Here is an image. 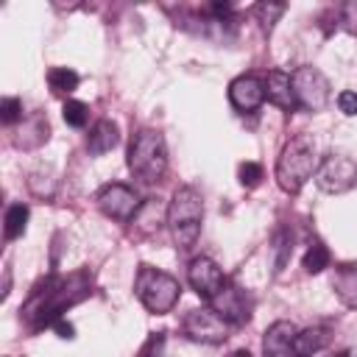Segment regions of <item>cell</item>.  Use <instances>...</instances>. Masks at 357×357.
Instances as JSON below:
<instances>
[{
	"label": "cell",
	"mask_w": 357,
	"mask_h": 357,
	"mask_svg": "<svg viewBox=\"0 0 357 357\" xmlns=\"http://www.w3.org/2000/svg\"><path fill=\"white\" fill-rule=\"evenodd\" d=\"M287 11V6L284 3H259V6H254V14H257V20H259V25H262V31H273V25H276V20L282 17Z\"/></svg>",
	"instance_id": "cell-20"
},
{
	"label": "cell",
	"mask_w": 357,
	"mask_h": 357,
	"mask_svg": "<svg viewBox=\"0 0 357 357\" xmlns=\"http://www.w3.org/2000/svg\"><path fill=\"white\" fill-rule=\"evenodd\" d=\"M293 95L296 103L307 112H321L329 100V78L318 67H298L293 75Z\"/></svg>",
	"instance_id": "cell-5"
},
{
	"label": "cell",
	"mask_w": 357,
	"mask_h": 357,
	"mask_svg": "<svg viewBox=\"0 0 357 357\" xmlns=\"http://www.w3.org/2000/svg\"><path fill=\"white\" fill-rule=\"evenodd\" d=\"M53 329L59 332V337H75V329H73V324H67L64 318L53 321Z\"/></svg>",
	"instance_id": "cell-26"
},
{
	"label": "cell",
	"mask_w": 357,
	"mask_h": 357,
	"mask_svg": "<svg viewBox=\"0 0 357 357\" xmlns=\"http://www.w3.org/2000/svg\"><path fill=\"white\" fill-rule=\"evenodd\" d=\"M181 329H184V335L190 340H198V343H223L229 337V324L212 307L190 310L184 315Z\"/></svg>",
	"instance_id": "cell-6"
},
{
	"label": "cell",
	"mask_w": 357,
	"mask_h": 357,
	"mask_svg": "<svg viewBox=\"0 0 357 357\" xmlns=\"http://www.w3.org/2000/svg\"><path fill=\"white\" fill-rule=\"evenodd\" d=\"M340 357H351V354H340Z\"/></svg>",
	"instance_id": "cell-28"
},
{
	"label": "cell",
	"mask_w": 357,
	"mask_h": 357,
	"mask_svg": "<svg viewBox=\"0 0 357 357\" xmlns=\"http://www.w3.org/2000/svg\"><path fill=\"white\" fill-rule=\"evenodd\" d=\"M187 282H190V287L209 304V301L223 290V284H226L229 279L223 276V271H220V265H218L215 259H209V257H195V259L190 262V268H187Z\"/></svg>",
	"instance_id": "cell-9"
},
{
	"label": "cell",
	"mask_w": 357,
	"mask_h": 357,
	"mask_svg": "<svg viewBox=\"0 0 357 357\" xmlns=\"http://www.w3.org/2000/svg\"><path fill=\"white\" fill-rule=\"evenodd\" d=\"M28 218H31L28 204H11V206L6 209V220H3L6 240H17V237H22V231H25V226H28Z\"/></svg>",
	"instance_id": "cell-17"
},
{
	"label": "cell",
	"mask_w": 357,
	"mask_h": 357,
	"mask_svg": "<svg viewBox=\"0 0 357 357\" xmlns=\"http://www.w3.org/2000/svg\"><path fill=\"white\" fill-rule=\"evenodd\" d=\"M237 176H240V184L243 187H257L259 181H262V165H257V162H243L240 167H237Z\"/></svg>",
	"instance_id": "cell-22"
},
{
	"label": "cell",
	"mask_w": 357,
	"mask_h": 357,
	"mask_svg": "<svg viewBox=\"0 0 357 357\" xmlns=\"http://www.w3.org/2000/svg\"><path fill=\"white\" fill-rule=\"evenodd\" d=\"M95 201H98V209L114 220H131L139 209V195L128 184H117V181L100 187Z\"/></svg>",
	"instance_id": "cell-8"
},
{
	"label": "cell",
	"mask_w": 357,
	"mask_h": 357,
	"mask_svg": "<svg viewBox=\"0 0 357 357\" xmlns=\"http://www.w3.org/2000/svg\"><path fill=\"white\" fill-rule=\"evenodd\" d=\"M262 84H265V98H268L273 106H279V109H284V112L298 109L296 95H293V81H290L287 73L271 70V73L262 78Z\"/></svg>",
	"instance_id": "cell-13"
},
{
	"label": "cell",
	"mask_w": 357,
	"mask_h": 357,
	"mask_svg": "<svg viewBox=\"0 0 357 357\" xmlns=\"http://www.w3.org/2000/svg\"><path fill=\"white\" fill-rule=\"evenodd\" d=\"M162 346H165V332H156L148 337V343L139 349V357H162Z\"/></svg>",
	"instance_id": "cell-25"
},
{
	"label": "cell",
	"mask_w": 357,
	"mask_h": 357,
	"mask_svg": "<svg viewBox=\"0 0 357 357\" xmlns=\"http://www.w3.org/2000/svg\"><path fill=\"white\" fill-rule=\"evenodd\" d=\"M117 142H120L117 123H112V120H106V117H103V120H98V123L92 126L89 137H86V148H89V153H95V156L109 153Z\"/></svg>",
	"instance_id": "cell-15"
},
{
	"label": "cell",
	"mask_w": 357,
	"mask_h": 357,
	"mask_svg": "<svg viewBox=\"0 0 357 357\" xmlns=\"http://www.w3.org/2000/svg\"><path fill=\"white\" fill-rule=\"evenodd\" d=\"M318 170V156H315V139L301 134L296 139H290L276 162V181L284 192L296 195Z\"/></svg>",
	"instance_id": "cell-1"
},
{
	"label": "cell",
	"mask_w": 357,
	"mask_h": 357,
	"mask_svg": "<svg viewBox=\"0 0 357 357\" xmlns=\"http://www.w3.org/2000/svg\"><path fill=\"white\" fill-rule=\"evenodd\" d=\"M329 251H326V245L324 243H312L310 248H307V254H304V259H301V265H304V271L307 273H321L324 268H329Z\"/></svg>",
	"instance_id": "cell-19"
},
{
	"label": "cell",
	"mask_w": 357,
	"mask_h": 357,
	"mask_svg": "<svg viewBox=\"0 0 357 357\" xmlns=\"http://www.w3.org/2000/svg\"><path fill=\"white\" fill-rule=\"evenodd\" d=\"M329 340H332V332H329V326H324V324L310 326V329H301V332H296V357H312V354H318Z\"/></svg>",
	"instance_id": "cell-16"
},
{
	"label": "cell",
	"mask_w": 357,
	"mask_h": 357,
	"mask_svg": "<svg viewBox=\"0 0 357 357\" xmlns=\"http://www.w3.org/2000/svg\"><path fill=\"white\" fill-rule=\"evenodd\" d=\"M134 293L148 312L165 315L178 304L181 284H178V279H173L170 273H165L153 265H139L137 279H134Z\"/></svg>",
	"instance_id": "cell-4"
},
{
	"label": "cell",
	"mask_w": 357,
	"mask_h": 357,
	"mask_svg": "<svg viewBox=\"0 0 357 357\" xmlns=\"http://www.w3.org/2000/svg\"><path fill=\"white\" fill-rule=\"evenodd\" d=\"M209 307L229 324V326H243L251 318V301L245 298V290H240L234 282H226L223 290L209 301Z\"/></svg>",
	"instance_id": "cell-10"
},
{
	"label": "cell",
	"mask_w": 357,
	"mask_h": 357,
	"mask_svg": "<svg viewBox=\"0 0 357 357\" xmlns=\"http://www.w3.org/2000/svg\"><path fill=\"white\" fill-rule=\"evenodd\" d=\"M128 170L134 178L153 184L167 170V145L156 128H139L128 145Z\"/></svg>",
	"instance_id": "cell-3"
},
{
	"label": "cell",
	"mask_w": 357,
	"mask_h": 357,
	"mask_svg": "<svg viewBox=\"0 0 357 357\" xmlns=\"http://www.w3.org/2000/svg\"><path fill=\"white\" fill-rule=\"evenodd\" d=\"M357 181V162H351L343 153H329L326 159L318 162L315 170V184L324 192H343Z\"/></svg>",
	"instance_id": "cell-7"
},
{
	"label": "cell",
	"mask_w": 357,
	"mask_h": 357,
	"mask_svg": "<svg viewBox=\"0 0 357 357\" xmlns=\"http://www.w3.org/2000/svg\"><path fill=\"white\" fill-rule=\"evenodd\" d=\"M47 84H50L53 95H70L78 86V73L70 70V67H53L47 73Z\"/></svg>",
	"instance_id": "cell-18"
},
{
	"label": "cell",
	"mask_w": 357,
	"mask_h": 357,
	"mask_svg": "<svg viewBox=\"0 0 357 357\" xmlns=\"http://www.w3.org/2000/svg\"><path fill=\"white\" fill-rule=\"evenodd\" d=\"M332 287L346 307H357V262H340L335 268Z\"/></svg>",
	"instance_id": "cell-14"
},
{
	"label": "cell",
	"mask_w": 357,
	"mask_h": 357,
	"mask_svg": "<svg viewBox=\"0 0 357 357\" xmlns=\"http://www.w3.org/2000/svg\"><path fill=\"white\" fill-rule=\"evenodd\" d=\"M296 332L293 321L271 324L262 337V357H296Z\"/></svg>",
	"instance_id": "cell-12"
},
{
	"label": "cell",
	"mask_w": 357,
	"mask_h": 357,
	"mask_svg": "<svg viewBox=\"0 0 357 357\" xmlns=\"http://www.w3.org/2000/svg\"><path fill=\"white\" fill-rule=\"evenodd\" d=\"M337 109H340L346 117H354V114H357V92L343 89V92L337 95Z\"/></svg>",
	"instance_id": "cell-24"
},
{
	"label": "cell",
	"mask_w": 357,
	"mask_h": 357,
	"mask_svg": "<svg viewBox=\"0 0 357 357\" xmlns=\"http://www.w3.org/2000/svg\"><path fill=\"white\" fill-rule=\"evenodd\" d=\"M229 100L243 114L257 112L262 106V100H265V84H262V78H257V75H237L229 84Z\"/></svg>",
	"instance_id": "cell-11"
},
{
	"label": "cell",
	"mask_w": 357,
	"mask_h": 357,
	"mask_svg": "<svg viewBox=\"0 0 357 357\" xmlns=\"http://www.w3.org/2000/svg\"><path fill=\"white\" fill-rule=\"evenodd\" d=\"M204 223V201L195 187H178L167 206V229L176 248H190Z\"/></svg>",
	"instance_id": "cell-2"
},
{
	"label": "cell",
	"mask_w": 357,
	"mask_h": 357,
	"mask_svg": "<svg viewBox=\"0 0 357 357\" xmlns=\"http://www.w3.org/2000/svg\"><path fill=\"white\" fill-rule=\"evenodd\" d=\"M226 357H251V351H248V349H234V351L226 354Z\"/></svg>",
	"instance_id": "cell-27"
},
{
	"label": "cell",
	"mask_w": 357,
	"mask_h": 357,
	"mask_svg": "<svg viewBox=\"0 0 357 357\" xmlns=\"http://www.w3.org/2000/svg\"><path fill=\"white\" fill-rule=\"evenodd\" d=\"M61 117H64L67 126H73V128H84L86 120H89V106L81 103V100H67L64 109H61Z\"/></svg>",
	"instance_id": "cell-21"
},
{
	"label": "cell",
	"mask_w": 357,
	"mask_h": 357,
	"mask_svg": "<svg viewBox=\"0 0 357 357\" xmlns=\"http://www.w3.org/2000/svg\"><path fill=\"white\" fill-rule=\"evenodd\" d=\"M22 117V103H20V98H3L0 100V120L6 123V126H11V123H17Z\"/></svg>",
	"instance_id": "cell-23"
}]
</instances>
